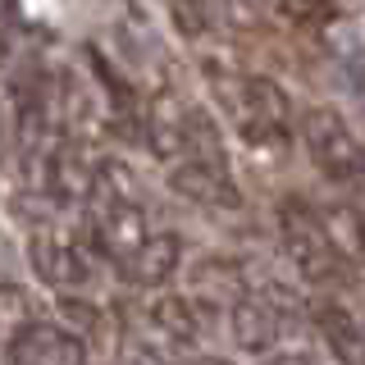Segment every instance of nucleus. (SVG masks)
Listing matches in <instances>:
<instances>
[{
	"instance_id": "1",
	"label": "nucleus",
	"mask_w": 365,
	"mask_h": 365,
	"mask_svg": "<svg viewBox=\"0 0 365 365\" xmlns=\"http://www.w3.org/2000/svg\"><path fill=\"white\" fill-rule=\"evenodd\" d=\"M215 96L247 142H288L292 137V101L274 78L215 73Z\"/></svg>"
},
{
	"instance_id": "2",
	"label": "nucleus",
	"mask_w": 365,
	"mask_h": 365,
	"mask_svg": "<svg viewBox=\"0 0 365 365\" xmlns=\"http://www.w3.org/2000/svg\"><path fill=\"white\" fill-rule=\"evenodd\" d=\"M279 237H283V256L292 260V269L302 274V279L319 283V288L338 283L342 274L351 269L334 251V242H329L324 224H319V205L302 201V197L279 205Z\"/></svg>"
},
{
	"instance_id": "3",
	"label": "nucleus",
	"mask_w": 365,
	"mask_h": 365,
	"mask_svg": "<svg viewBox=\"0 0 365 365\" xmlns=\"http://www.w3.org/2000/svg\"><path fill=\"white\" fill-rule=\"evenodd\" d=\"M302 146L311 165L329 182H361L365 178V142L334 106H311L302 114Z\"/></svg>"
},
{
	"instance_id": "4",
	"label": "nucleus",
	"mask_w": 365,
	"mask_h": 365,
	"mask_svg": "<svg viewBox=\"0 0 365 365\" xmlns=\"http://www.w3.org/2000/svg\"><path fill=\"white\" fill-rule=\"evenodd\" d=\"M151 237V220H146V201H114V197H101V201H87V242L96 256H106L114 269L133 256L137 247Z\"/></svg>"
},
{
	"instance_id": "5",
	"label": "nucleus",
	"mask_w": 365,
	"mask_h": 365,
	"mask_svg": "<svg viewBox=\"0 0 365 365\" xmlns=\"http://www.w3.org/2000/svg\"><path fill=\"white\" fill-rule=\"evenodd\" d=\"M297 329V319L283 311L279 302L260 292H247L228 306V334L242 351L251 356H288V334Z\"/></svg>"
},
{
	"instance_id": "6",
	"label": "nucleus",
	"mask_w": 365,
	"mask_h": 365,
	"mask_svg": "<svg viewBox=\"0 0 365 365\" xmlns=\"http://www.w3.org/2000/svg\"><path fill=\"white\" fill-rule=\"evenodd\" d=\"M28 256H32V269L68 297L91 283V251L83 242H73L68 233H60V228H37L28 242Z\"/></svg>"
},
{
	"instance_id": "7",
	"label": "nucleus",
	"mask_w": 365,
	"mask_h": 365,
	"mask_svg": "<svg viewBox=\"0 0 365 365\" xmlns=\"http://www.w3.org/2000/svg\"><path fill=\"white\" fill-rule=\"evenodd\" d=\"M96 165L101 160L87 151L83 137H60L51 155L41 165V182L60 205H78V201H91V187H96Z\"/></svg>"
},
{
	"instance_id": "8",
	"label": "nucleus",
	"mask_w": 365,
	"mask_h": 365,
	"mask_svg": "<svg viewBox=\"0 0 365 365\" xmlns=\"http://www.w3.org/2000/svg\"><path fill=\"white\" fill-rule=\"evenodd\" d=\"M9 365H87V338L64 324L37 319L5 347Z\"/></svg>"
},
{
	"instance_id": "9",
	"label": "nucleus",
	"mask_w": 365,
	"mask_h": 365,
	"mask_svg": "<svg viewBox=\"0 0 365 365\" xmlns=\"http://www.w3.org/2000/svg\"><path fill=\"white\" fill-rule=\"evenodd\" d=\"M169 182L178 197L197 201L205 210H237L242 205V192H237L228 165H215V160H178V165H169Z\"/></svg>"
},
{
	"instance_id": "10",
	"label": "nucleus",
	"mask_w": 365,
	"mask_h": 365,
	"mask_svg": "<svg viewBox=\"0 0 365 365\" xmlns=\"http://www.w3.org/2000/svg\"><path fill=\"white\" fill-rule=\"evenodd\" d=\"M178 265H182V237L169 233V228H160V233H151L128 260H123L119 274L133 288H160V283H169L178 274Z\"/></svg>"
},
{
	"instance_id": "11",
	"label": "nucleus",
	"mask_w": 365,
	"mask_h": 365,
	"mask_svg": "<svg viewBox=\"0 0 365 365\" xmlns=\"http://www.w3.org/2000/svg\"><path fill=\"white\" fill-rule=\"evenodd\" d=\"M315 329L342 365H365V319L351 306H342L338 297H324L315 306Z\"/></svg>"
},
{
	"instance_id": "12",
	"label": "nucleus",
	"mask_w": 365,
	"mask_h": 365,
	"mask_svg": "<svg viewBox=\"0 0 365 365\" xmlns=\"http://www.w3.org/2000/svg\"><path fill=\"white\" fill-rule=\"evenodd\" d=\"M151 324H155V334L165 342H174V347H197L201 334H205L201 306L182 292H169V297H160V302H151Z\"/></svg>"
},
{
	"instance_id": "13",
	"label": "nucleus",
	"mask_w": 365,
	"mask_h": 365,
	"mask_svg": "<svg viewBox=\"0 0 365 365\" xmlns=\"http://www.w3.org/2000/svg\"><path fill=\"white\" fill-rule=\"evenodd\" d=\"M319 224H324L329 242L347 265H365V215L347 201H329L319 205Z\"/></svg>"
},
{
	"instance_id": "14",
	"label": "nucleus",
	"mask_w": 365,
	"mask_h": 365,
	"mask_svg": "<svg viewBox=\"0 0 365 365\" xmlns=\"http://www.w3.org/2000/svg\"><path fill=\"white\" fill-rule=\"evenodd\" d=\"M256 9L283 28H297V32H315L334 19L329 0H256Z\"/></svg>"
},
{
	"instance_id": "15",
	"label": "nucleus",
	"mask_w": 365,
	"mask_h": 365,
	"mask_svg": "<svg viewBox=\"0 0 365 365\" xmlns=\"http://www.w3.org/2000/svg\"><path fill=\"white\" fill-rule=\"evenodd\" d=\"M28 324H37V311H32V297L19 283H0V347H9Z\"/></svg>"
},
{
	"instance_id": "16",
	"label": "nucleus",
	"mask_w": 365,
	"mask_h": 365,
	"mask_svg": "<svg viewBox=\"0 0 365 365\" xmlns=\"http://www.w3.org/2000/svg\"><path fill=\"white\" fill-rule=\"evenodd\" d=\"M169 5V19H174V28L182 37H205V28H210V9H205V0H165Z\"/></svg>"
},
{
	"instance_id": "17",
	"label": "nucleus",
	"mask_w": 365,
	"mask_h": 365,
	"mask_svg": "<svg viewBox=\"0 0 365 365\" xmlns=\"http://www.w3.org/2000/svg\"><path fill=\"white\" fill-rule=\"evenodd\" d=\"M351 87H356V96L365 101V55H356V64H351Z\"/></svg>"
},
{
	"instance_id": "18",
	"label": "nucleus",
	"mask_w": 365,
	"mask_h": 365,
	"mask_svg": "<svg viewBox=\"0 0 365 365\" xmlns=\"http://www.w3.org/2000/svg\"><path fill=\"white\" fill-rule=\"evenodd\" d=\"M182 365H233V361H220V356H192V361H182Z\"/></svg>"
}]
</instances>
